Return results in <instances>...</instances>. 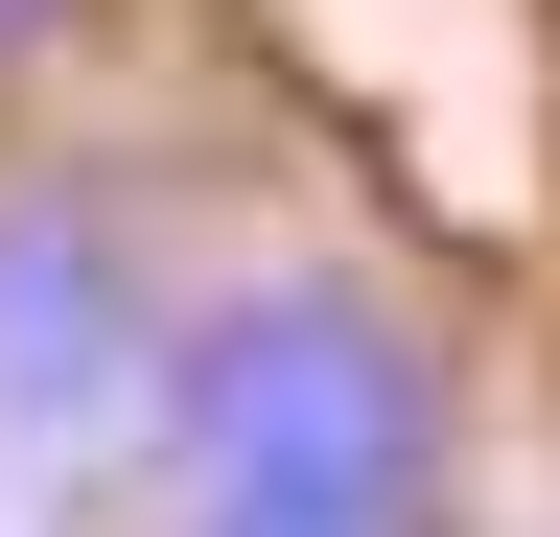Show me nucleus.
<instances>
[{"label": "nucleus", "mask_w": 560, "mask_h": 537, "mask_svg": "<svg viewBox=\"0 0 560 537\" xmlns=\"http://www.w3.org/2000/svg\"><path fill=\"white\" fill-rule=\"evenodd\" d=\"M164 514H444L467 467V374L374 257H257L164 327Z\"/></svg>", "instance_id": "f257e3e1"}, {"label": "nucleus", "mask_w": 560, "mask_h": 537, "mask_svg": "<svg viewBox=\"0 0 560 537\" xmlns=\"http://www.w3.org/2000/svg\"><path fill=\"white\" fill-rule=\"evenodd\" d=\"M164 281H140V234L94 211V187L0 164V467H94L140 444V397H164Z\"/></svg>", "instance_id": "f03ea898"}, {"label": "nucleus", "mask_w": 560, "mask_h": 537, "mask_svg": "<svg viewBox=\"0 0 560 537\" xmlns=\"http://www.w3.org/2000/svg\"><path fill=\"white\" fill-rule=\"evenodd\" d=\"M94 24H117V0H0V117H24V94L70 71V47H94Z\"/></svg>", "instance_id": "7ed1b4c3"}, {"label": "nucleus", "mask_w": 560, "mask_h": 537, "mask_svg": "<svg viewBox=\"0 0 560 537\" xmlns=\"http://www.w3.org/2000/svg\"><path fill=\"white\" fill-rule=\"evenodd\" d=\"M164 537H467V514H164Z\"/></svg>", "instance_id": "20e7f679"}]
</instances>
